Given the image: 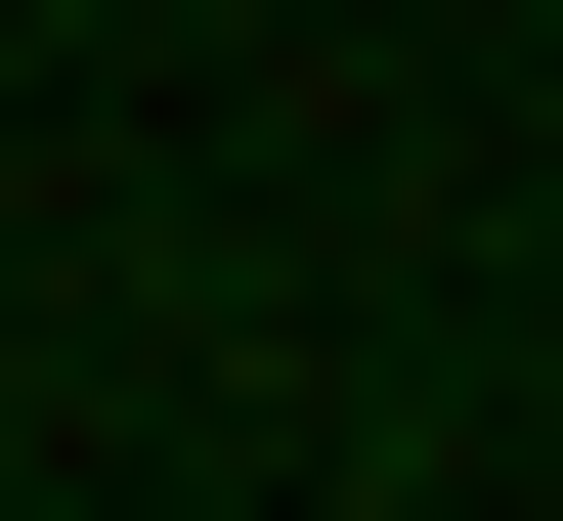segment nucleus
Returning <instances> with one entry per match:
<instances>
[{
    "label": "nucleus",
    "instance_id": "f257e3e1",
    "mask_svg": "<svg viewBox=\"0 0 563 521\" xmlns=\"http://www.w3.org/2000/svg\"><path fill=\"white\" fill-rule=\"evenodd\" d=\"M0 391H44V348H0Z\"/></svg>",
    "mask_w": 563,
    "mask_h": 521
}]
</instances>
